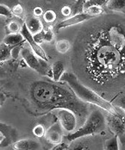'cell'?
<instances>
[{
	"mask_svg": "<svg viewBox=\"0 0 125 150\" xmlns=\"http://www.w3.org/2000/svg\"><path fill=\"white\" fill-rule=\"evenodd\" d=\"M43 14H44V12H43V10H42V7L37 6V7H35V9L33 10V15L35 17L39 18L40 16H43Z\"/></svg>",
	"mask_w": 125,
	"mask_h": 150,
	"instance_id": "31",
	"label": "cell"
},
{
	"mask_svg": "<svg viewBox=\"0 0 125 150\" xmlns=\"http://www.w3.org/2000/svg\"><path fill=\"white\" fill-rule=\"evenodd\" d=\"M107 124L114 135H118L121 142L125 145V117L118 112L116 115L109 114Z\"/></svg>",
	"mask_w": 125,
	"mask_h": 150,
	"instance_id": "6",
	"label": "cell"
},
{
	"mask_svg": "<svg viewBox=\"0 0 125 150\" xmlns=\"http://www.w3.org/2000/svg\"><path fill=\"white\" fill-rule=\"evenodd\" d=\"M76 42L79 66L99 91L125 86V19L106 15L95 19Z\"/></svg>",
	"mask_w": 125,
	"mask_h": 150,
	"instance_id": "1",
	"label": "cell"
},
{
	"mask_svg": "<svg viewBox=\"0 0 125 150\" xmlns=\"http://www.w3.org/2000/svg\"><path fill=\"white\" fill-rule=\"evenodd\" d=\"M106 124L107 120L101 110H94L87 116L83 125L79 129H76L73 133L66 135L65 138L67 142H72L73 141L83 137L100 134L105 131Z\"/></svg>",
	"mask_w": 125,
	"mask_h": 150,
	"instance_id": "4",
	"label": "cell"
},
{
	"mask_svg": "<svg viewBox=\"0 0 125 150\" xmlns=\"http://www.w3.org/2000/svg\"><path fill=\"white\" fill-rule=\"evenodd\" d=\"M54 112L55 117L62 126L64 131L70 134L76 130L78 119L77 115L73 110L68 109H56L54 110Z\"/></svg>",
	"mask_w": 125,
	"mask_h": 150,
	"instance_id": "5",
	"label": "cell"
},
{
	"mask_svg": "<svg viewBox=\"0 0 125 150\" xmlns=\"http://www.w3.org/2000/svg\"><path fill=\"white\" fill-rule=\"evenodd\" d=\"M24 42H25V39L21 33L6 35L3 40L4 43H5L6 45L11 46V47H15L16 45H19Z\"/></svg>",
	"mask_w": 125,
	"mask_h": 150,
	"instance_id": "13",
	"label": "cell"
},
{
	"mask_svg": "<svg viewBox=\"0 0 125 150\" xmlns=\"http://www.w3.org/2000/svg\"><path fill=\"white\" fill-rule=\"evenodd\" d=\"M4 96L3 93H1V105H4Z\"/></svg>",
	"mask_w": 125,
	"mask_h": 150,
	"instance_id": "32",
	"label": "cell"
},
{
	"mask_svg": "<svg viewBox=\"0 0 125 150\" xmlns=\"http://www.w3.org/2000/svg\"><path fill=\"white\" fill-rule=\"evenodd\" d=\"M0 15L1 16H4L6 18H11L13 16V12L12 10L10 9L8 6L1 4H0Z\"/></svg>",
	"mask_w": 125,
	"mask_h": 150,
	"instance_id": "24",
	"label": "cell"
},
{
	"mask_svg": "<svg viewBox=\"0 0 125 150\" xmlns=\"http://www.w3.org/2000/svg\"><path fill=\"white\" fill-rule=\"evenodd\" d=\"M13 147L16 150H38L42 149L41 143L33 139L18 140L13 144Z\"/></svg>",
	"mask_w": 125,
	"mask_h": 150,
	"instance_id": "11",
	"label": "cell"
},
{
	"mask_svg": "<svg viewBox=\"0 0 125 150\" xmlns=\"http://www.w3.org/2000/svg\"><path fill=\"white\" fill-rule=\"evenodd\" d=\"M52 71H53V80L54 82H60L61 78L65 71V64L61 60H56L52 65Z\"/></svg>",
	"mask_w": 125,
	"mask_h": 150,
	"instance_id": "14",
	"label": "cell"
},
{
	"mask_svg": "<svg viewBox=\"0 0 125 150\" xmlns=\"http://www.w3.org/2000/svg\"><path fill=\"white\" fill-rule=\"evenodd\" d=\"M12 12H13V15L18 17V18H23V16H24V10L23 8V6L20 4H15L13 7H12Z\"/></svg>",
	"mask_w": 125,
	"mask_h": 150,
	"instance_id": "26",
	"label": "cell"
},
{
	"mask_svg": "<svg viewBox=\"0 0 125 150\" xmlns=\"http://www.w3.org/2000/svg\"><path fill=\"white\" fill-rule=\"evenodd\" d=\"M11 48L12 47L6 45L2 42L0 45V61L4 62L11 58Z\"/></svg>",
	"mask_w": 125,
	"mask_h": 150,
	"instance_id": "17",
	"label": "cell"
},
{
	"mask_svg": "<svg viewBox=\"0 0 125 150\" xmlns=\"http://www.w3.org/2000/svg\"><path fill=\"white\" fill-rule=\"evenodd\" d=\"M56 50L61 53V54H66V52L69 51L71 45H70V42L67 41V40H61V41H58L56 45Z\"/></svg>",
	"mask_w": 125,
	"mask_h": 150,
	"instance_id": "18",
	"label": "cell"
},
{
	"mask_svg": "<svg viewBox=\"0 0 125 150\" xmlns=\"http://www.w3.org/2000/svg\"><path fill=\"white\" fill-rule=\"evenodd\" d=\"M23 45H24V42H23L19 45L15 46V47H12V48H11V58L13 60H16L19 58V56L21 55L22 48H23Z\"/></svg>",
	"mask_w": 125,
	"mask_h": 150,
	"instance_id": "25",
	"label": "cell"
},
{
	"mask_svg": "<svg viewBox=\"0 0 125 150\" xmlns=\"http://www.w3.org/2000/svg\"><path fill=\"white\" fill-rule=\"evenodd\" d=\"M56 18H57V15L53 10H48L47 11H45L44 14H43V20L47 23H54L56 20Z\"/></svg>",
	"mask_w": 125,
	"mask_h": 150,
	"instance_id": "23",
	"label": "cell"
},
{
	"mask_svg": "<svg viewBox=\"0 0 125 150\" xmlns=\"http://www.w3.org/2000/svg\"><path fill=\"white\" fill-rule=\"evenodd\" d=\"M60 82L67 84L68 86H70L71 89L76 94V96L83 102L96 105L103 109L109 114L116 115L118 113L117 108L112 105L111 102L101 97L92 88L86 86L85 85H83L73 73L65 72L61 78Z\"/></svg>",
	"mask_w": 125,
	"mask_h": 150,
	"instance_id": "3",
	"label": "cell"
},
{
	"mask_svg": "<svg viewBox=\"0 0 125 150\" xmlns=\"http://www.w3.org/2000/svg\"><path fill=\"white\" fill-rule=\"evenodd\" d=\"M119 149V137L117 135H114L113 137L106 140L104 144V149L118 150Z\"/></svg>",
	"mask_w": 125,
	"mask_h": 150,
	"instance_id": "16",
	"label": "cell"
},
{
	"mask_svg": "<svg viewBox=\"0 0 125 150\" xmlns=\"http://www.w3.org/2000/svg\"><path fill=\"white\" fill-rule=\"evenodd\" d=\"M109 0H86L84 5V11L85 10L88 9L91 6H100L103 7L105 5H107Z\"/></svg>",
	"mask_w": 125,
	"mask_h": 150,
	"instance_id": "21",
	"label": "cell"
},
{
	"mask_svg": "<svg viewBox=\"0 0 125 150\" xmlns=\"http://www.w3.org/2000/svg\"><path fill=\"white\" fill-rule=\"evenodd\" d=\"M53 150H68L70 149V145H68L66 142H61L56 145H54L53 148H52Z\"/></svg>",
	"mask_w": 125,
	"mask_h": 150,
	"instance_id": "30",
	"label": "cell"
},
{
	"mask_svg": "<svg viewBox=\"0 0 125 150\" xmlns=\"http://www.w3.org/2000/svg\"><path fill=\"white\" fill-rule=\"evenodd\" d=\"M30 95L35 105L45 111L56 109L73 110L79 118L87 117V108L73 91L61 85L47 81L35 82L30 87Z\"/></svg>",
	"mask_w": 125,
	"mask_h": 150,
	"instance_id": "2",
	"label": "cell"
},
{
	"mask_svg": "<svg viewBox=\"0 0 125 150\" xmlns=\"http://www.w3.org/2000/svg\"><path fill=\"white\" fill-rule=\"evenodd\" d=\"M84 12L96 17V16H100L103 15L105 13V10L103 7H100V6H91L88 9L85 10Z\"/></svg>",
	"mask_w": 125,
	"mask_h": 150,
	"instance_id": "19",
	"label": "cell"
},
{
	"mask_svg": "<svg viewBox=\"0 0 125 150\" xmlns=\"http://www.w3.org/2000/svg\"><path fill=\"white\" fill-rule=\"evenodd\" d=\"M115 105L118 108H120L121 110H123L125 112V95L124 96H121L119 98H117L115 102H114Z\"/></svg>",
	"mask_w": 125,
	"mask_h": 150,
	"instance_id": "28",
	"label": "cell"
},
{
	"mask_svg": "<svg viewBox=\"0 0 125 150\" xmlns=\"http://www.w3.org/2000/svg\"><path fill=\"white\" fill-rule=\"evenodd\" d=\"M54 35L53 30L48 28L47 30H43V38H44V42H51L54 40Z\"/></svg>",
	"mask_w": 125,
	"mask_h": 150,
	"instance_id": "27",
	"label": "cell"
},
{
	"mask_svg": "<svg viewBox=\"0 0 125 150\" xmlns=\"http://www.w3.org/2000/svg\"><path fill=\"white\" fill-rule=\"evenodd\" d=\"M21 28L22 27H20V25H19V23L17 22L11 21L7 24L5 30H6L7 35H9V34H17V33H20Z\"/></svg>",
	"mask_w": 125,
	"mask_h": 150,
	"instance_id": "20",
	"label": "cell"
},
{
	"mask_svg": "<svg viewBox=\"0 0 125 150\" xmlns=\"http://www.w3.org/2000/svg\"><path fill=\"white\" fill-rule=\"evenodd\" d=\"M106 6L111 11L125 14V0H109Z\"/></svg>",
	"mask_w": 125,
	"mask_h": 150,
	"instance_id": "15",
	"label": "cell"
},
{
	"mask_svg": "<svg viewBox=\"0 0 125 150\" xmlns=\"http://www.w3.org/2000/svg\"><path fill=\"white\" fill-rule=\"evenodd\" d=\"M33 134L35 137H38V138H42V137H45L46 135V132H47V129L45 128V125L43 124H36L34 128H33V130H32Z\"/></svg>",
	"mask_w": 125,
	"mask_h": 150,
	"instance_id": "22",
	"label": "cell"
},
{
	"mask_svg": "<svg viewBox=\"0 0 125 150\" xmlns=\"http://www.w3.org/2000/svg\"><path fill=\"white\" fill-rule=\"evenodd\" d=\"M16 130L6 123L1 122L0 124V148L4 149L16 142Z\"/></svg>",
	"mask_w": 125,
	"mask_h": 150,
	"instance_id": "7",
	"label": "cell"
},
{
	"mask_svg": "<svg viewBox=\"0 0 125 150\" xmlns=\"http://www.w3.org/2000/svg\"><path fill=\"white\" fill-rule=\"evenodd\" d=\"M25 23L27 25V28L30 31L32 35H36L37 33L41 32L43 30V25L41 20L38 17L35 16H30L26 19Z\"/></svg>",
	"mask_w": 125,
	"mask_h": 150,
	"instance_id": "12",
	"label": "cell"
},
{
	"mask_svg": "<svg viewBox=\"0 0 125 150\" xmlns=\"http://www.w3.org/2000/svg\"><path fill=\"white\" fill-rule=\"evenodd\" d=\"M61 13L65 17H70L73 16V10L70 6H63L61 10Z\"/></svg>",
	"mask_w": 125,
	"mask_h": 150,
	"instance_id": "29",
	"label": "cell"
},
{
	"mask_svg": "<svg viewBox=\"0 0 125 150\" xmlns=\"http://www.w3.org/2000/svg\"><path fill=\"white\" fill-rule=\"evenodd\" d=\"M94 16L89 15L85 12H82V13H78L76 15L71 16L70 17H67L66 19L61 21V23H59L56 26H55V30L56 31H60L62 29L65 28H68V27H72L74 25H78L79 23H85L87 21H90L92 19H93Z\"/></svg>",
	"mask_w": 125,
	"mask_h": 150,
	"instance_id": "9",
	"label": "cell"
},
{
	"mask_svg": "<svg viewBox=\"0 0 125 150\" xmlns=\"http://www.w3.org/2000/svg\"><path fill=\"white\" fill-rule=\"evenodd\" d=\"M20 33H21V34L23 35V36L24 37L26 42L30 46L32 50H33L40 58H42V59H43V60L48 61V58H47V54L45 53L44 49L40 46V44L37 43V42L35 41L34 35H32L31 33H30V31L29 29L27 28V25H26L25 22H24V23H23V25H22V28H21Z\"/></svg>",
	"mask_w": 125,
	"mask_h": 150,
	"instance_id": "8",
	"label": "cell"
},
{
	"mask_svg": "<svg viewBox=\"0 0 125 150\" xmlns=\"http://www.w3.org/2000/svg\"><path fill=\"white\" fill-rule=\"evenodd\" d=\"M64 129L61 125L60 122L57 120L55 122L52 123L50 127L47 129L45 138L47 142L53 145H56L63 142L64 138Z\"/></svg>",
	"mask_w": 125,
	"mask_h": 150,
	"instance_id": "10",
	"label": "cell"
}]
</instances>
